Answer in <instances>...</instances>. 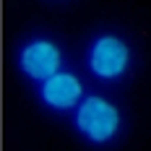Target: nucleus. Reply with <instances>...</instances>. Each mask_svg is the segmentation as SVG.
Wrapping results in <instances>:
<instances>
[{
	"label": "nucleus",
	"mask_w": 151,
	"mask_h": 151,
	"mask_svg": "<svg viewBox=\"0 0 151 151\" xmlns=\"http://www.w3.org/2000/svg\"><path fill=\"white\" fill-rule=\"evenodd\" d=\"M70 115H73L70 122H73L76 136L94 149H104L115 143L125 125L122 109L102 94H83V99L76 104Z\"/></svg>",
	"instance_id": "nucleus-1"
},
{
	"label": "nucleus",
	"mask_w": 151,
	"mask_h": 151,
	"mask_svg": "<svg viewBox=\"0 0 151 151\" xmlns=\"http://www.w3.org/2000/svg\"><path fill=\"white\" fill-rule=\"evenodd\" d=\"M133 45L117 31H96L83 47L86 73L99 83H120L133 68Z\"/></svg>",
	"instance_id": "nucleus-2"
},
{
	"label": "nucleus",
	"mask_w": 151,
	"mask_h": 151,
	"mask_svg": "<svg viewBox=\"0 0 151 151\" xmlns=\"http://www.w3.org/2000/svg\"><path fill=\"white\" fill-rule=\"evenodd\" d=\"M60 68H65V50L50 34H31L16 47V70L34 86Z\"/></svg>",
	"instance_id": "nucleus-3"
},
{
	"label": "nucleus",
	"mask_w": 151,
	"mask_h": 151,
	"mask_svg": "<svg viewBox=\"0 0 151 151\" xmlns=\"http://www.w3.org/2000/svg\"><path fill=\"white\" fill-rule=\"evenodd\" d=\"M37 102L52 115H68L73 112L76 104L83 99V81L81 76L70 68H60L58 73L47 76L37 86Z\"/></svg>",
	"instance_id": "nucleus-4"
}]
</instances>
